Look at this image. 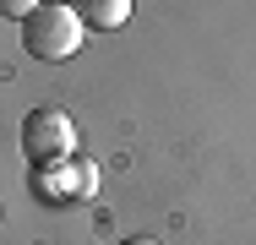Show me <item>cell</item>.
Returning a JSON list of instances; mask_svg holds the SVG:
<instances>
[{"label":"cell","instance_id":"6da1fadb","mask_svg":"<svg viewBox=\"0 0 256 245\" xmlns=\"http://www.w3.org/2000/svg\"><path fill=\"white\" fill-rule=\"evenodd\" d=\"M82 33H88V22H82V11L76 6H60V0H44L33 16H22V49L33 54V60H71L76 49H82Z\"/></svg>","mask_w":256,"mask_h":245},{"label":"cell","instance_id":"7a4b0ae2","mask_svg":"<svg viewBox=\"0 0 256 245\" xmlns=\"http://www.w3.org/2000/svg\"><path fill=\"white\" fill-rule=\"evenodd\" d=\"M22 152L33 158V169H54L66 158H76V126L66 109H33L22 120Z\"/></svg>","mask_w":256,"mask_h":245},{"label":"cell","instance_id":"3957f363","mask_svg":"<svg viewBox=\"0 0 256 245\" xmlns=\"http://www.w3.org/2000/svg\"><path fill=\"white\" fill-rule=\"evenodd\" d=\"M33 191L44 202H93L98 196V164L93 158H66L54 169H33Z\"/></svg>","mask_w":256,"mask_h":245},{"label":"cell","instance_id":"277c9868","mask_svg":"<svg viewBox=\"0 0 256 245\" xmlns=\"http://www.w3.org/2000/svg\"><path fill=\"white\" fill-rule=\"evenodd\" d=\"M126 16H131V0H82V22L98 28V33L126 28Z\"/></svg>","mask_w":256,"mask_h":245},{"label":"cell","instance_id":"5b68a950","mask_svg":"<svg viewBox=\"0 0 256 245\" xmlns=\"http://www.w3.org/2000/svg\"><path fill=\"white\" fill-rule=\"evenodd\" d=\"M38 6H44V0H0V11H6V16H16V22H22V16H33Z\"/></svg>","mask_w":256,"mask_h":245},{"label":"cell","instance_id":"8992f818","mask_svg":"<svg viewBox=\"0 0 256 245\" xmlns=\"http://www.w3.org/2000/svg\"><path fill=\"white\" fill-rule=\"evenodd\" d=\"M120 245H158V240H148V234H136V240H120Z\"/></svg>","mask_w":256,"mask_h":245},{"label":"cell","instance_id":"52a82bcc","mask_svg":"<svg viewBox=\"0 0 256 245\" xmlns=\"http://www.w3.org/2000/svg\"><path fill=\"white\" fill-rule=\"evenodd\" d=\"M60 6H71V0H60Z\"/></svg>","mask_w":256,"mask_h":245}]
</instances>
